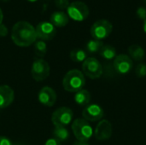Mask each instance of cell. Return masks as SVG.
Returning <instances> with one entry per match:
<instances>
[{"instance_id":"30bf717a","label":"cell","mask_w":146,"mask_h":145,"mask_svg":"<svg viewBox=\"0 0 146 145\" xmlns=\"http://www.w3.org/2000/svg\"><path fill=\"white\" fill-rule=\"evenodd\" d=\"M35 31H36L37 38L43 41L51 40L56 36V27L50 22L48 21L39 22L37 25Z\"/></svg>"},{"instance_id":"ac0fdd59","label":"cell","mask_w":146,"mask_h":145,"mask_svg":"<svg viewBox=\"0 0 146 145\" xmlns=\"http://www.w3.org/2000/svg\"><path fill=\"white\" fill-rule=\"evenodd\" d=\"M99 55L106 61H111L116 56V50L110 44H104L99 51Z\"/></svg>"},{"instance_id":"277c9868","label":"cell","mask_w":146,"mask_h":145,"mask_svg":"<svg viewBox=\"0 0 146 145\" xmlns=\"http://www.w3.org/2000/svg\"><path fill=\"white\" fill-rule=\"evenodd\" d=\"M113 31V25L105 19L95 21L91 27V35L94 39L103 40L108 38Z\"/></svg>"},{"instance_id":"603a6c76","label":"cell","mask_w":146,"mask_h":145,"mask_svg":"<svg viewBox=\"0 0 146 145\" xmlns=\"http://www.w3.org/2000/svg\"><path fill=\"white\" fill-rule=\"evenodd\" d=\"M135 73L138 78H145L146 76V64L139 62L135 68Z\"/></svg>"},{"instance_id":"44dd1931","label":"cell","mask_w":146,"mask_h":145,"mask_svg":"<svg viewBox=\"0 0 146 145\" xmlns=\"http://www.w3.org/2000/svg\"><path fill=\"white\" fill-rule=\"evenodd\" d=\"M104 46V43L101 40H97V39H92L89 40L86 44V51H88L91 54H95L100 51L101 48Z\"/></svg>"},{"instance_id":"7a4b0ae2","label":"cell","mask_w":146,"mask_h":145,"mask_svg":"<svg viewBox=\"0 0 146 145\" xmlns=\"http://www.w3.org/2000/svg\"><path fill=\"white\" fill-rule=\"evenodd\" d=\"M85 85V75L78 69H72L68 71L62 79V86L64 90L69 92H77L82 90Z\"/></svg>"},{"instance_id":"f1b7e54d","label":"cell","mask_w":146,"mask_h":145,"mask_svg":"<svg viewBox=\"0 0 146 145\" xmlns=\"http://www.w3.org/2000/svg\"><path fill=\"white\" fill-rule=\"evenodd\" d=\"M74 145H90L87 142H81V141H77L75 142Z\"/></svg>"},{"instance_id":"836d02e7","label":"cell","mask_w":146,"mask_h":145,"mask_svg":"<svg viewBox=\"0 0 146 145\" xmlns=\"http://www.w3.org/2000/svg\"><path fill=\"white\" fill-rule=\"evenodd\" d=\"M14 145H22V144H14Z\"/></svg>"},{"instance_id":"4316f807","label":"cell","mask_w":146,"mask_h":145,"mask_svg":"<svg viewBox=\"0 0 146 145\" xmlns=\"http://www.w3.org/2000/svg\"><path fill=\"white\" fill-rule=\"evenodd\" d=\"M8 34V28L4 24H0V37H5Z\"/></svg>"},{"instance_id":"3957f363","label":"cell","mask_w":146,"mask_h":145,"mask_svg":"<svg viewBox=\"0 0 146 145\" xmlns=\"http://www.w3.org/2000/svg\"><path fill=\"white\" fill-rule=\"evenodd\" d=\"M72 131L78 141L87 142L93 135L91 125L85 119H76L72 124Z\"/></svg>"},{"instance_id":"2e32d148","label":"cell","mask_w":146,"mask_h":145,"mask_svg":"<svg viewBox=\"0 0 146 145\" xmlns=\"http://www.w3.org/2000/svg\"><path fill=\"white\" fill-rule=\"evenodd\" d=\"M128 53L131 56V59L141 62L145 57V50L139 44H132L128 47Z\"/></svg>"},{"instance_id":"6da1fadb","label":"cell","mask_w":146,"mask_h":145,"mask_svg":"<svg viewBox=\"0 0 146 145\" xmlns=\"http://www.w3.org/2000/svg\"><path fill=\"white\" fill-rule=\"evenodd\" d=\"M11 39L17 46L27 47L33 44L38 38L34 26L27 21H21L13 26Z\"/></svg>"},{"instance_id":"d4e9b609","label":"cell","mask_w":146,"mask_h":145,"mask_svg":"<svg viewBox=\"0 0 146 145\" xmlns=\"http://www.w3.org/2000/svg\"><path fill=\"white\" fill-rule=\"evenodd\" d=\"M137 16L140 19L145 21L146 20V9L145 7H139L138 8L137 11H136Z\"/></svg>"},{"instance_id":"5bb4252c","label":"cell","mask_w":146,"mask_h":145,"mask_svg":"<svg viewBox=\"0 0 146 145\" xmlns=\"http://www.w3.org/2000/svg\"><path fill=\"white\" fill-rule=\"evenodd\" d=\"M15 99V92L11 87L3 85H0V109L9 107Z\"/></svg>"},{"instance_id":"4fadbf2b","label":"cell","mask_w":146,"mask_h":145,"mask_svg":"<svg viewBox=\"0 0 146 145\" xmlns=\"http://www.w3.org/2000/svg\"><path fill=\"white\" fill-rule=\"evenodd\" d=\"M38 98L41 104L46 107H52L56 101V93L51 87L44 86L39 91Z\"/></svg>"},{"instance_id":"9c48e42d","label":"cell","mask_w":146,"mask_h":145,"mask_svg":"<svg viewBox=\"0 0 146 145\" xmlns=\"http://www.w3.org/2000/svg\"><path fill=\"white\" fill-rule=\"evenodd\" d=\"M133 60L131 59L130 56L125 54H121L116 56L113 62L114 69L117 73L121 75L129 73L133 69Z\"/></svg>"},{"instance_id":"d6986e66","label":"cell","mask_w":146,"mask_h":145,"mask_svg":"<svg viewBox=\"0 0 146 145\" xmlns=\"http://www.w3.org/2000/svg\"><path fill=\"white\" fill-rule=\"evenodd\" d=\"M52 134L54 138L58 140L60 143L68 140L70 135L68 130L65 126H55Z\"/></svg>"},{"instance_id":"ba28073f","label":"cell","mask_w":146,"mask_h":145,"mask_svg":"<svg viewBox=\"0 0 146 145\" xmlns=\"http://www.w3.org/2000/svg\"><path fill=\"white\" fill-rule=\"evenodd\" d=\"M50 65L44 59H36L32 65V77L36 81H43L50 75Z\"/></svg>"},{"instance_id":"7402d4cb","label":"cell","mask_w":146,"mask_h":145,"mask_svg":"<svg viewBox=\"0 0 146 145\" xmlns=\"http://www.w3.org/2000/svg\"><path fill=\"white\" fill-rule=\"evenodd\" d=\"M33 50L37 56L44 57L47 52V45L46 43L43 40H36V42L33 44Z\"/></svg>"},{"instance_id":"1f68e13d","label":"cell","mask_w":146,"mask_h":145,"mask_svg":"<svg viewBox=\"0 0 146 145\" xmlns=\"http://www.w3.org/2000/svg\"><path fill=\"white\" fill-rule=\"evenodd\" d=\"M27 1H29V2H36L38 0H27Z\"/></svg>"},{"instance_id":"484cf974","label":"cell","mask_w":146,"mask_h":145,"mask_svg":"<svg viewBox=\"0 0 146 145\" xmlns=\"http://www.w3.org/2000/svg\"><path fill=\"white\" fill-rule=\"evenodd\" d=\"M0 145H14V144L9 138L0 136Z\"/></svg>"},{"instance_id":"d6a6232c","label":"cell","mask_w":146,"mask_h":145,"mask_svg":"<svg viewBox=\"0 0 146 145\" xmlns=\"http://www.w3.org/2000/svg\"><path fill=\"white\" fill-rule=\"evenodd\" d=\"M1 1H2V2H8L9 0H1Z\"/></svg>"},{"instance_id":"83f0119b","label":"cell","mask_w":146,"mask_h":145,"mask_svg":"<svg viewBox=\"0 0 146 145\" xmlns=\"http://www.w3.org/2000/svg\"><path fill=\"white\" fill-rule=\"evenodd\" d=\"M44 145H61V143H60L58 140H56V139H55V138H53L48 139V140L44 143Z\"/></svg>"},{"instance_id":"9a60e30c","label":"cell","mask_w":146,"mask_h":145,"mask_svg":"<svg viewBox=\"0 0 146 145\" xmlns=\"http://www.w3.org/2000/svg\"><path fill=\"white\" fill-rule=\"evenodd\" d=\"M69 17L67 14L62 11L53 12L50 15V23L56 27H63L68 25Z\"/></svg>"},{"instance_id":"4dcf8cb0","label":"cell","mask_w":146,"mask_h":145,"mask_svg":"<svg viewBox=\"0 0 146 145\" xmlns=\"http://www.w3.org/2000/svg\"><path fill=\"white\" fill-rule=\"evenodd\" d=\"M143 29H144V32L146 33V20L144 21V25H143Z\"/></svg>"},{"instance_id":"8992f818","label":"cell","mask_w":146,"mask_h":145,"mask_svg":"<svg viewBox=\"0 0 146 145\" xmlns=\"http://www.w3.org/2000/svg\"><path fill=\"white\" fill-rule=\"evenodd\" d=\"M82 71L84 75L92 79H98L102 76L104 69L102 64L94 57H87L82 64Z\"/></svg>"},{"instance_id":"cb8c5ba5","label":"cell","mask_w":146,"mask_h":145,"mask_svg":"<svg viewBox=\"0 0 146 145\" xmlns=\"http://www.w3.org/2000/svg\"><path fill=\"white\" fill-rule=\"evenodd\" d=\"M55 4L60 9H68L70 3L68 0H55Z\"/></svg>"},{"instance_id":"ffe728a7","label":"cell","mask_w":146,"mask_h":145,"mask_svg":"<svg viewBox=\"0 0 146 145\" xmlns=\"http://www.w3.org/2000/svg\"><path fill=\"white\" fill-rule=\"evenodd\" d=\"M69 56L74 62H84L87 58V54L82 49H74L71 50Z\"/></svg>"},{"instance_id":"8fae6325","label":"cell","mask_w":146,"mask_h":145,"mask_svg":"<svg viewBox=\"0 0 146 145\" xmlns=\"http://www.w3.org/2000/svg\"><path fill=\"white\" fill-rule=\"evenodd\" d=\"M113 134V126L107 120H102L97 125L94 131V136L97 140L105 141L111 138Z\"/></svg>"},{"instance_id":"f546056e","label":"cell","mask_w":146,"mask_h":145,"mask_svg":"<svg viewBox=\"0 0 146 145\" xmlns=\"http://www.w3.org/2000/svg\"><path fill=\"white\" fill-rule=\"evenodd\" d=\"M3 19V11H2V9L0 8V24H2Z\"/></svg>"},{"instance_id":"5b68a950","label":"cell","mask_w":146,"mask_h":145,"mask_svg":"<svg viewBox=\"0 0 146 145\" xmlns=\"http://www.w3.org/2000/svg\"><path fill=\"white\" fill-rule=\"evenodd\" d=\"M68 15L69 18L76 21H83L89 15L88 6L81 1H75L69 4L67 9Z\"/></svg>"},{"instance_id":"e575fe53","label":"cell","mask_w":146,"mask_h":145,"mask_svg":"<svg viewBox=\"0 0 146 145\" xmlns=\"http://www.w3.org/2000/svg\"><path fill=\"white\" fill-rule=\"evenodd\" d=\"M145 1V4H146V0H144Z\"/></svg>"},{"instance_id":"e0dca14e","label":"cell","mask_w":146,"mask_h":145,"mask_svg":"<svg viewBox=\"0 0 146 145\" xmlns=\"http://www.w3.org/2000/svg\"><path fill=\"white\" fill-rule=\"evenodd\" d=\"M74 101H75V103L78 105L86 107L90 103V101H91V94H90V92L87 90L82 89V90L75 92Z\"/></svg>"},{"instance_id":"52a82bcc","label":"cell","mask_w":146,"mask_h":145,"mask_svg":"<svg viewBox=\"0 0 146 145\" xmlns=\"http://www.w3.org/2000/svg\"><path fill=\"white\" fill-rule=\"evenodd\" d=\"M74 113L67 107H61L55 110L51 115V121L55 126H67L73 120Z\"/></svg>"},{"instance_id":"7c38bea8","label":"cell","mask_w":146,"mask_h":145,"mask_svg":"<svg viewBox=\"0 0 146 145\" xmlns=\"http://www.w3.org/2000/svg\"><path fill=\"white\" fill-rule=\"evenodd\" d=\"M104 115V109L98 104L92 103L87 105L82 111L83 119L87 121H98L103 119Z\"/></svg>"}]
</instances>
